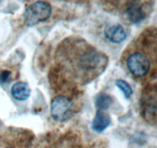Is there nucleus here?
<instances>
[{
  "mask_svg": "<svg viewBox=\"0 0 157 148\" xmlns=\"http://www.w3.org/2000/svg\"><path fill=\"white\" fill-rule=\"evenodd\" d=\"M110 117L105 110L98 109L94 119L92 123V127L97 132H102L109 126Z\"/></svg>",
  "mask_w": 157,
  "mask_h": 148,
  "instance_id": "7",
  "label": "nucleus"
},
{
  "mask_svg": "<svg viewBox=\"0 0 157 148\" xmlns=\"http://www.w3.org/2000/svg\"><path fill=\"white\" fill-rule=\"evenodd\" d=\"M123 56V62L133 77L143 79L150 73L152 62L150 54L145 50L143 43H133L127 48Z\"/></svg>",
  "mask_w": 157,
  "mask_h": 148,
  "instance_id": "2",
  "label": "nucleus"
},
{
  "mask_svg": "<svg viewBox=\"0 0 157 148\" xmlns=\"http://www.w3.org/2000/svg\"><path fill=\"white\" fill-rule=\"evenodd\" d=\"M60 63L76 81L88 83L101 75L108 58L81 38L65 40L58 49Z\"/></svg>",
  "mask_w": 157,
  "mask_h": 148,
  "instance_id": "1",
  "label": "nucleus"
},
{
  "mask_svg": "<svg viewBox=\"0 0 157 148\" xmlns=\"http://www.w3.org/2000/svg\"><path fill=\"white\" fill-rule=\"evenodd\" d=\"M126 15L128 19L133 23H140L146 16L143 6L139 2H130L127 3Z\"/></svg>",
  "mask_w": 157,
  "mask_h": 148,
  "instance_id": "5",
  "label": "nucleus"
},
{
  "mask_svg": "<svg viewBox=\"0 0 157 148\" xmlns=\"http://www.w3.org/2000/svg\"><path fill=\"white\" fill-rule=\"evenodd\" d=\"M113 103V100L109 95L106 93H101L96 99V106L98 109L105 110L108 109L109 106Z\"/></svg>",
  "mask_w": 157,
  "mask_h": 148,
  "instance_id": "9",
  "label": "nucleus"
},
{
  "mask_svg": "<svg viewBox=\"0 0 157 148\" xmlns=\"http://www.w3.org/2000/svg\"><path fill=\"white\" fill-rule=\"evenodd\" d=\"M6 148H13V147H6Z\"/></svg>",
  "mask_w": 157,
  "mask_h": 148,
  "instance_id": "12",
  "label": "nucleus"
},
{
  "mask_svg": "<svg viewBox=\"0 0 157 148\" xmlns=\"http://www.w3.org/2000/svg\"><path fill=\"white\" fill-rule=\"evenodd\" d=\"M52 14V6L48 2H35L28 6L24 13L25 23L28 26H33L46 21Z\"/></svg>",
  "mask_w": 157,
  "mask_h": 148,
  "instance_id": "3",
  "label": "nucleus"
},
{
  "mask_svg": "<svg viewBox=\"0 0 157 148\" xmlns=\"http://www.w3.org/2000/svg\"><path fill=\"white\" fill-rule=\"evenodd\" d=\"M10 76V72H8V71H4L1 73L0 75V80L2 82H5L9 79V76Z\"/></svg>",
  "mask_w": 157,
  "mask_h": 148,
  "instance_id": "11",
  "label": "nucleus"
},
{
  "mask_svg": "<svg viewBox=\"0 0 157 148\" xmlns=\"http://www.w3.org/2000/svg\"><path fill=\"white\" fill-rule=\"evenodd\" d=\"M73 113V103L65 96H58L51 103V113L52 117L58 122L68 120Z\"/></svg>",
  "mask_w": 157,
  "mask_h": 148,
  "instance_id": "4",
  "label": "nucleus"
},
{
  "mask_svg": "<svg viewBox=\"0 0 157 148\" xmlns=\"http://www.w3.org/2000/svg\"><path fill=\"white\" fill-rule=\"evenodd\" d=\"M115 84H116V86L122 91V92L124 93V95L125 96L126 98H130V97H131L132 94H133V90H132V88L130 87L129 83H127V82L124 81V80H117L115 82Z\"/></svg>",
  "mask_w": 157,
  "mask_h": 148,
  "instance_id": "10",
  "label": "nucleus"
},
{
  "mask_svg": "<svg viewBox=\"0 0 157 148\" xmlns=\"http://www.w3.org/2000/svg\"><path fill=\"white\" fill-rule=\"evenodd\" d=\"M105 36L113 43H120L127 37V32L122 26L113 24L107 26L104 29Z\"/></svg>",
  "mask_w": 157,
  "mask_h": 148,
  "instance_id": "6",
  "label": "nucleus"
},
{
  "mask_svg": "<svg viewBox=\"0 0 157 148\" xmlns=\"http://www.w3.org/2000/svg\"><path fill=\"white\" fill-rule=\"evenodd\" d=\"M12 97L17 100L23 101L27 100L31 93V89L29 85L23 82H18L12 86L11 89Z\"/></svg>",
  "mask_w": 157,
  "mask_h": 148,
  "instance_id": "8",
  "label": "nucleus"
}]
</instances>
